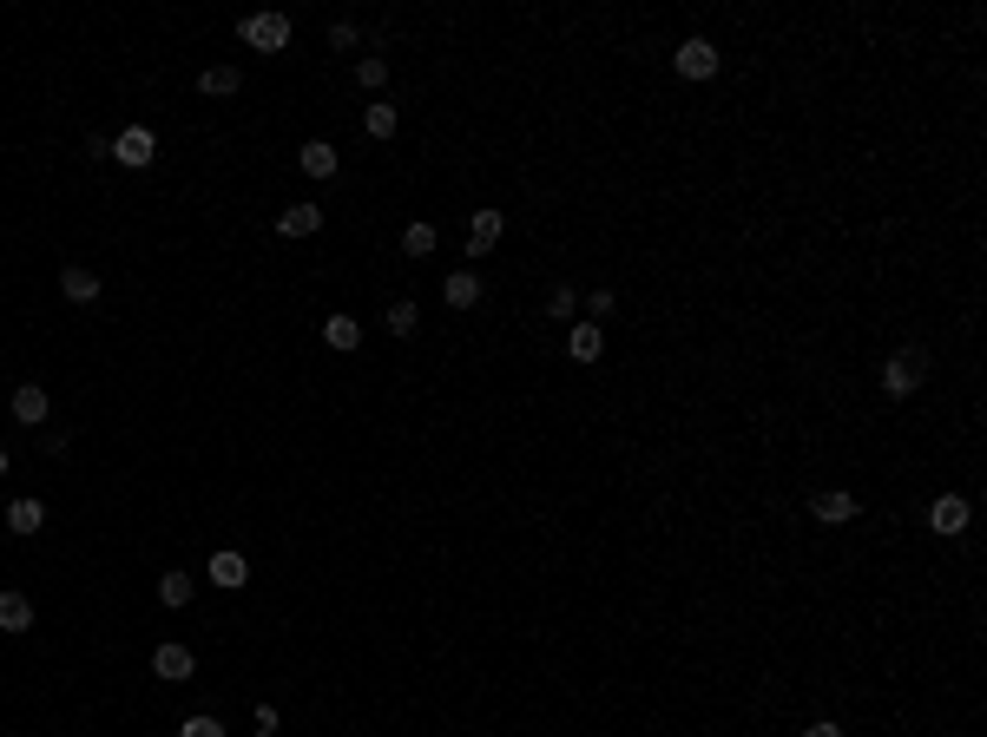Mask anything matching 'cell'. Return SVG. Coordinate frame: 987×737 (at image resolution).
<instances>
[{
	"label": "cell",
	"mask_w": 987,
	"mask_h": 737,
	"mask_svg": "<svg viewBox=\"0 0 987 737\" xmlns=\"http://www.w3.org/2000/svg\"><path fill=\"white\" fill-rule=\"evenodd\" d=\"M60 290H66V303H93V297H99V277H93L86 264H66V270H60Z\"/></svg>",
	"instance_id": "cell-16"
},
{
	"label": "cell",
	"mask_w": 987,
	"mask_h": 737,
	"mask_svg": "<svg viewBox=\"0 0 987 737\" xmlns=\"http://www.w3.org/2000/svg\"><path fill=\"white\" fill-rule=\"evenodd\" d=\"M257 737H277V731H257Z\"/></svg>",
	"instance_id": "cell-30"
},
{
	"label": "cell",
	"mask_w": 987,
	"mask_h": 737,
	"mask_svg": "<svg viewBox=\"0 0 987 737\" xmlns=\"http://www.w3.org/2000/svg\"><path fill=\"white\" fill-rule=\"evenodd\" d=\"M501 231H507L501 211H474V224H468V257H487L494 244H501Z\"/></svg>",
	"instance_id": "cell-6"
},
{
	"label": "cell",
	"mask_w": 987,
	"mask_h": 737,
	"mask_svg": "<svg viewBox=\"0 0 987 737\" xmlns=\"http://www.w3.org/2000/svg\"><path fill=\"white\" fill-rule=\"evenodd\" d=\"M402 251L408 257H428V251H435V224H408V231H402Z\"/></svg>",
	"instance_id": "cell-24"
},
{
	"label": "cell",
	"mask_w": 987,
	"mask_h": 737,
	"mask_svg": "<svg viewBox=\"0 0 987 737\" xmlns=\"http://www.w3.org/2000/svg\"><path fill=\"white\" fill-rule=\"evenodd\" d=\"M803 737H843V724H830V718H816V724H810V731H803Z\"/></svg>",
	"instance_id": "cell-28"
},
{
	"label": "cell",
	"mask_w": 987,
	"mask_h": 737,
	"mask_svg": "<svg viewBox=\"0 0 987 737\" xmlns=\"http://www.w3.org/2000/svg\"><path fill=\"white\" fill-rule=\"evenodd\" d=\"M928 527H935L941 540H955V534H968V501L961 494H941L935 507H928Z\"/></svg>",
	"instance_id": "cell-5"
},
{
	"label": "cell",
	"mask_w": 987,
	"mask_h": 737,
	"mask_svg": "<svg viewBox=\"0 0 987 737\" xmlns=\"http://www.w3.org/2000/svg\"><path fill=\"white\" fill-rule=\"evenodd\" d=\"M547 316H573V290H566V283L547 297Z\"/></svg>",
	"instance_id": "cell-26"
},
{
	"label": "cell",
	"mask_w": 987,
	"mask_h": 737,
	"mask_svg": "<svg viewBox=\"0 0 987 737\" xmlns=\"http://www.w3.org/2000/svg\"><path fill=\"white\" fill-rule=\"evenodd\" d=\"M566 356H573V362H599V356H606L599 323H573V330H566Z\"/></svg>",
	"instance_id": "cell-10"
},
{
	"label": "cell",
	"mask_w": 987,
	"mask_h": 737,
	"mask_svg": "<svg viewBox=\"0 0 987 737\" xmlns=\"http://www.w3.org/2000/svg\"><path fill=\"white\" fill-rule=\"evenodd\" d=\"M297 165H303V172H310V178H336V165H343V158H336V145L310 139V145H303V152H297Z\"/></svg>",
	"instance_id": "cell-15"
},
{
	"label": "cell",
	"mask_w": 987,
	"mask_h": 737,
	"mask_svg": "<svg viewBox=\"0 0 987 737\" xmlns=\"http://www.w3.org/2000/svg\"><path fill=\"white\" fill-rule=\"evenodd\" d=\"M191 665H198V659H191V645H158V652H152V672L172 678V685H178V678H191Z\"/></svg>",
	"instance_id": "cell-12"
},
{
	"label": "cell",
	"mask_w": 987,
	"mask_h": 737,
	"mask_svg": "<svg viewBox=\"0 0 987 737\" xmlns=\"http://www.w3.org/2000/svg\"><path fill=\"white\" fill-rule=\"evenodd\" d=\"M441 297H448V310H474V303H481V277H474V270H455V277L441 283Z\"/></svg>",
	"instance_id": "cell-13"
},
{
	"label": "cell",
	"mask_w": 987,
	"mask_h": 737,
	"mask_svg": "<svg viewBox=\"0 0 987 737\" xmlns=\"http://www.w3.org/2000/svg\"><path fill=\"white\" fill-rule=\"evenodd\" d=\"M158 599H165V606H191V573H165V580H158Z\"/></svg>",
	"instance_id": "cell-23"
},
{
	"label": "cell",
	"mask_w": 987,
	"mask_h": 737,
	"mask_svg": "<svg viewBox=\"0 0 987 737\" xmlns=\"http://www.w3.org/2000/svg\"><path fill=\"white\" fill-rule=\"evenodd\" d=\"M586 310H593V316H612V290H593V297H586ZM593 316H586V323H593Z\"/></svg>",
	"instance_id": "cell-27"
},
{
	"label": "cell",
	"mask_w": 987,
	"mask_h": 737,
	"mask_svg": "<svg viewBox=\"0 0 987 737\" xmlns=\"http://www.w3.org/2000/svg\"><path fill=\"white\" fill-rule=\"evenodd\" d=\"M356 86H362V93H382V86H389V60L362 53V60H356Z\"/></svg>",
	"instance_id": "cell-20"
},
{
	"label": "cell",
	"mask_w": 987,
	"mask_h": 737,
	"mask_svg": "<svg viewBox=\"0 0 987 737\" xmlns=\"http://www.w3.org/2000/svg\"><path fill=\"white\" fill-rule=\"evenodd\" d=\"M237 40L257 47V53H283V47H290V14H251V20H237Z\"/></svg>",
	"instance_id": "cell-1"
},
{
	"label": "cell",
	"mask_w": 987,
	"mask_h": 737,
	"mask_svg": "<svg viewBox=\"0 0 987 737\" xmlns=\"http://www.w3.org/2000/svg\"><path fill=\"white\" fill-rule=\"evenodd\" d=\"M237 86H244V73H237V66H204V73H198V93H204V99H231Z\"/></svg>",
	"instance_id": "cell-14"
},
{
	"label": "cell",
	"mask_w": 987,
	"mask_h": 737,
	"mask_svg": "<svg viewBox=\"0 0 987 737\" xmlns=\"http://www.w3.org/2000/svg\"><path fill=\"white\" fill-rule=\"evenodd\" d=\"M277 231L283 237H316V231H323V211H316V204H283V211H277Z\"/></svg>",
	"instance_id": "cell-8"
},
{
	"label": "cell",
	"mask_w": 987,
	"mask_h": 737,
	"mask_svg": "<svg viewBox=\"0 0 987 737\" xmlns=\"http://www.w3.org/2000/svg\"><path fill=\"white\" fill-rule=\"evenodd\" d=\"M152 152H158V139H152L145 126H126L119 139H112V158H119L126 172H145V165H152Z\"/></svg>",
	"instance_id": "cell-3"
},
{
	"label": "cell",
	"mask_w": 987,
	"mask_h": 737,
	"mask_svg": "<svg viewBox=\"0 0 987 737\" xmlns=\"http://www.w3.org/2000/svg\"><path fill=\"white\" fill-rule=\"evenodd\" d=\"M382 323H389L395 336H415V323H422V303H408V297L389 303V316H382Z\"/></svg>",
	"instance_id": "cell-22"
},
{
	"label": "cell",
	"mask_w": 987,
	"mask_h": 737,
	"mask_svg": "<svg viewBox=\"0 0 987 737\" xmlns=\"http://www.w3.org/2000/svg\"><path fill=\"white\" fill-rule=\"evenodd\" d=\"M33 626V599L27 593H0V632H27Z\"/></svg>",
	"instance_id": "cell-18"
},
{
	"label": "cell",
	"mask_w": 987,
	"mask_h": 737,
	"mask_svg": "<svg viewBox=\"0 0 987 737\" xmlns=\"http://www.w3.org/2000/svg\"><path fill=\"white\" fill-rule=\"evenodd\" d=\"M856 494H843V487H830V494H816V501H810V514L816 520H823V527H843V520H856Z\"/></svg>",
	"instance_id": "cell-7"
},
{
	"label": "cell",
	"mask_w": 987,
	"mask_h": 737,
	"mask_svg": "<svg viewBox=\"0 0 987 737\" xmlns=\"http://www.w3.org/2000/svg\"><path fill=\"white\" fill-rule=\"evenodd\" d=\"M323 343L329 349H356L362 343V323H356V316H329V323H323Z\"/></svg>",
	"instance_id": "cell-19"
},
{
	"label": "cell",
	"mask_w": 987,
	"mask_h": 737,
	"mask_svg": "<svg viewBox=\"0 0 987 737\" xmlns=\"http://www.w3.org/2000/svg\"><path fill=\"white\" fill-rule=\"evenodd\" d=\"M47 389H40V382H20V389H14V422H27V428H40V422H47Z\"/></svg>",
	"instance_id": "cell-9"
},
{
	"label": "cell",
	"mask_w": 987,
	"mask_h": 737,
	"mask_svg": "<svg viewBox=\"0 0 987 737\" xmlns=\"http://www.w3.org/2000/svg\"><path fill=\"white\" fill-rule=\"evenodd\" d=\"M0 474H7V455H0Z\"/></svg>",
	"instance_id": "cell-29"
},
{
	"label": "cell",
	"mask_w": 987,
	"mask_h": 737,
	"mask_svg": "<svg viewBox=\"0 0 987 737\" xmlns=\"http://www.w3.org/2000/svg\"><path fill=\"white\" fill-rule=\"evenodd\" d=\"M928 376V356L922 349H902V356H889V369H882V395H915Z\"/></svg>",
	"instance_id": "cell-2"
},
{
	"label": "cell",
	"mask_w": 987,
	"mask_h": 737,
	"mask_svg": "<svg viewBox=\"0 0 987 737\" xmlns=\"http://www.w3.org/2000/svg\"><path fill=\"white\" fill-rule=\"evenodd\" d=\"M251 580V566H244V553H211V586H224V593H237V586Z\"/></svg>",
	"instance_id": "cell-11"
},
{
	"label": "cell",
	"mask_w": 987,
	"mask_h": 737,
	"mask_svg": "<svg viewBox=\"0 0 987 737\" xmlns=\"http://www.w3.org/2000/svg\"><path fill=\"white\" fill-rule=\"evenodd\" d=\"M395 126H402L395 106H369V112H362V132H369V139H395Z\"/></svg>",
	"instance_id": "cell-21"
},
{
	"label": "cell",
	"mask_w": 987,
	"mask_h": 737,
	"mask_svg": "<svg viewBox=\"0 0 987 737\" xmlns=\"http://www.w3.org/2000/svg\"><path fill=\"white\" fill-rule=\"evenodd\" d=\"M178 737H224V724L218 718H185V731Z\"/></svg>",
	"instance_id": "cell-25"
},
{
	"label": "cell",
	"mask_w": 987,
	"mask_h": 737,
	"mask_svg": "<svg viewBox=\"0 0 987 737\" xmlns=\"http://www.w3.org/2000/svg\"><path fill=\"white\" fill-rule=\"evenodd\" d=\"M672 66L685 79H711V73H718V47H711V40H685V47L672 53Z\"/></svg>",
	"instance_id": "cell-4"
},
{
	"label": "cell",
	"mask_w": 987,
	"mask_h": 737,
	"mask_svg": "<svg viewBox=\"0 0 987 737\" xmlns=\"http://www.w3.org/2000/svg\"><path fill=\"white\" fill-rule=\"evenodd\" d=\"M40 520H47V507L33 501V494H20V501H14V507H7V527H14V534H20V540H27V534H40Z\"/></svg>",
	"instance_id": "cell-17"
}]
</instances>
